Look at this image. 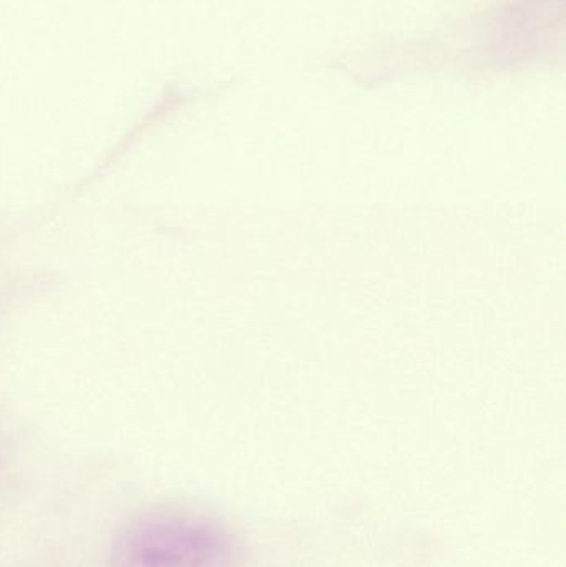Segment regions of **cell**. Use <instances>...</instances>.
Wrapping results in <instances>:
<instances>
[{
	"label": "cell",
	"instance_id": "cell-1",
	"mask_svg": "<svg viewBox=\"0 0 566 567\" xmlns=\"http://www.w3.org/2000/svg\"><path fill=\"white\" fill-rule=\"evenodd\" d=\"M235 536L216 525L185 516H145L116 535L112 567H235Z\"/></svg>",
	"mask_w": 566,
	"mask_h": 567
}]
</instances>
